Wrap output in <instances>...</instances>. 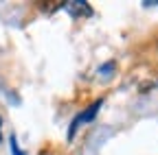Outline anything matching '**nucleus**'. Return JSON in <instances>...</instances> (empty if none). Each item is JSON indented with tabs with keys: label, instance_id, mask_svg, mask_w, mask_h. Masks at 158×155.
<instances>
[{
	"label": "nucleus",
	"instance_id": "f257e3e1",
	"mask_svg": "<svg viewBox=\"0 0 158 155\" xmlns=\"http://www.w3.org/2000/svg\"><path fill=\"white\" fill-rule=\"evenodd\" d=\"M103 105V99H97L90 107H86L81 114H77L75 116V120L70 122V127H68V140H73L75 138V133H77V129L81 127L84 122H90V120H94V116L99 114V107Z\"/></svg>",
	"mask_w": 158,
	"mask_h": 155
},
{
	"label": "nucleus",
	"instance_id": "f03ea898",
	"mask_svg": "<svg viewBox=\"0 0 158 155\" xmlns=\"http://www.w3.org/2000/svg\"><path fill=\"white\" fill-rule=\"evenodd\" d=\"M66 9L73 17H79V15H92V9L88 2L84 0H73V2H66Z\"/></svg>",
	"mask_w": 158,
	"mask_h": 155
},
{
	"label": "nucleus",
	"instance_id": "7ed1b4c3",
	"mask_svg": "<svg viewBox=\"0 0 158 155\" xmlns=\"http://www.w3.org/2000/svg\"><path fill=\"white\" fill-rule=\"evenodd\" d=\"M114 68H116V64H114V61H110V64H103L101 68H99V74H101V81H106V79H112V72H114Z\"/></svg>",
	"mask_w": 158,
	"mask_h": 155
},
{
	"label": "nucleus",
	"instance_id": "20e7f679",
	"mask_svg": "<svg viewBox=\"0 0 158 155\" xmlns=\"http://www.w3.org/2000/svg\"><path fill=\"white\" fill-rule=\"evenodd\" d=\"M9 142H11V155H24L22 151H20V146H18V140H15V135H11V138H9Z\"/></svg>",
	"mask_w": 158,
	"mask_h": 155
},
{
	"label": "nucleus",
	"instance_id": "39448f33",
	"mask_svg": "<svg viewBox=\"0 0 158 155\" xmlns=\"http://www.w3.org/2000/svg\"><path fill=\"white\" fill-rule=\"evenodd\" d=\"M0 127H2V116H0Z\"/></svg>",
	"mask_w": 158,
	"mask_h": 155
},
{
	"label": "nucleus",
	"instance_id": "423d86ee",
	"mask_svg": "<svg viewBox=\"0 0 158 155\" xmlns=\"http://www.w3.org/2000/svg\"><path fill=\"white\" fill-rule=\"evenodd\" d=\"M0 142H2V135H0Z\"/></svg>",
	"mask_w": 158,
	"mask_h": 155
}]
</instances>
